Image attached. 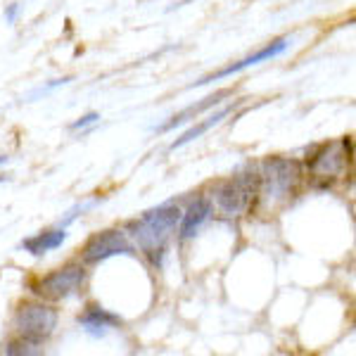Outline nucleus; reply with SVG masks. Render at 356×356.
<instances>
[{"label":"nucleus","instance_id":"f257e3e1","mask_svg":"<svg viewBox=\"0 0 356 356\" xmlns=\"http://www.w3.org/2000/svg\"><path fill=\"white\" fill-rule=\"evenodd\" d=\"M183 209L178 204H159L154 209L143 211L138 219L126 223V235L131 238L138 250L147 257V261L154 268H162L166 247H169L171 235L176 233L178 221H181Z\"/></svg>","mask_w":356,"mask_h":356},{"label":"nucleus","instance_id":"f03ea898","mask_svg":"<svg viewBox=\"0 0 356 356\" xmlns=\"http://www.w3.org/2000/svg\"><path fill=\"white\" fill-rule=\"evenodd\" d=\"M304 183V164L300 159L271 154L259 164V202L257 207L273 211L290 204Z\"/></svg>","mask_w":356,"mask_h":356},{"label":"nucleus","instance_id":"7ed1b4c3","mask_svg":"<svg viewBox=\"0 0 356 356\" xmlns=\"http://www.w3.org/2000/svg\"><path fill=\"white\" fill-rule=\"evenodd\" d=\"M211 211L221 219H238L257 209L259 202V169L240 171L226 181H219L209 195Z\"/></svg>","mask_w":356,"mask_h":356},{"label":"nucleus","instance_id":"20e7f679","mask_svg":"<svg viewBox=\"0 0 356 356\" xmlns=\"http://www.w3.org/2000/svg\"><path fill=\"white\" fill-rule=\"evenodd\" d=\"M86 280H88V271H86V264L81 261H69L65 266L55 268V271L38 275L36 280H31L29 290L43 302L57 304L67 302L72 297L81 295L86 288Z\"/></svg>","mask_w":356,"mask_h":356},{"label":"nucleus","instance_id":"39448f33","mask_svg":"<svg viewBox=\"0 0 356 356\" xmlns=\"http://www.w3.org/2000/svg\"><path fill=\"white\" fill-rule=\"evenodd\" d=\"M57 323H60L57 309L50 302H43V300L22 302L15 312L17 337H24L29 342L45 344L55 335Z\"/></svg>","mask_w":356,"mask_h":356},{"label":"nucleus","instance_id":"423d86ee","mask_svg":"<svg viewBox=\"0 0 356 356\" xmlns=\"http://www.w3.org/2000/svg\"><path fill=\"white\" fill-rule=\"evenodd\" d=\"M136 257V245L122 228H105L97 231L86 240L81 247V264L95 266L100 261H107L112 257Z\"/></svg>","mask_w":356,"mask_h":356},{"label":"nucleus","instance_id":"0eeeda50","mask_svg":"<svg viewBox=\"0 0 356 356\" xmlns=\"http://www.w3.org/2000/svg\"><path fill=\"white\" fill-rule=\"evenodd\" d=\"M352 157H347L342 143H321V145H314L312 150L307 152V159H304V171H309L314 178H321L325 181V186H330V181L340 178L344 171H347Z\"/></svg>","mask_w":356,"mask_h":356},{"label":"nucleus","instance_id":"6e6552de","mask_svg":"<svg viewBox=\"0 0 356 356\" xmlns=\"http://www.w3.org/2000/svg\"><path fill=\"white\" fill-rule=\"evenodd\" d=\"M288 48H290V38H275V41H271L268 45H264L261 50H257L254 55H247V57H243V60L231 62V65H228V67H223V69H219V72L209 74V76H202V79H200V81L191 83V88H197V86H207V83L221 81V79L233 76V74L243 72V69H250V67L261 65V62H268V60H273V57L283 55Z\"/></svg>","mask_w":356,"mask_h":356},{"label":"nucleus","instance_id":"1a4fd4ad","mask_svg":"<svg viewBox=\"0 0 356 356\" xmlns=\"http://www.w3.org/2000/svg\"><path fill=\"white\" fill-rule=\"evenodd\" d=\"M76 323L81 325L86 332L90 335H105L107 330L119 328L124 323V318L119 314L110 312V309L100 307V304H88L81 314H79Z\"/></svg>","mask_w":356,"mask_h":356},{"label":"nucleus","instance_id":"9d476101","mask_svg":"<svg viewBox=\"0 0 356 356\" xmlns=\"http://www.w3.org/2000/svg\"><path fill=\"white\" fill-rule=\"evenodd\" d=\"M211 216V202L207 195H197L188 209H183L181 221H178V238L181 240H191L195 238V233L204 226L207 219Z\"/></svg>","mask_w":356,"mask_h":356},{"label":"nucleus","instance_id":"9b49d317","mask_svg":"<svg viewBox=\"0 0 356 356\" xmlns=\"http://www.w3.org/2000/svg\"><path fill=\"white\" fill-rule=\"evenodd\" d=\"M226 97H233V90L231 88H223V90H216L214 95H207L204 100H200L197 105H191L186 107V110H181L178 114H174V117L169 119L166 124L157 126V134H169V131H174L176 126H183L188 122H193V119H197L200 114H204L207 110H211V107H219Z\"/></svg>","mask_w":356,"mask_h":356},{"label":"nucleus","instance_id":"f8f14e48","mask_svg":"<svg viewBox=\"0 0 356 356\" xmlns=\"http://www.w3.org/2000/svg\"><path fill=\"white\" fill-rule=\"evenodd\" d=\"M67 240V228L57 226V228H48V231H41L36 235H31V238L22 240V250L29 252L31 257H43L48 254V252L57 250V247H62V243Z\"/></svg>","mask_w":356,"mask_h":356},{"label":"nucleus","instance_id":"ddd939ff","mask_svg":"<svg viewBox=\"0 0 356 356\" xmlns=\"http://www.w3.org/2000/svg\"><path fill=\"white\" fill-rule=\"evenodd\" d=\"M231 112H233V105H228V107H221V110L216 112V114H209V117H207V119H202V122H197V124H195V126H191V129H188L186 134H183L181 138H176V140H174V143H171V145H169V150L174 152V150H178V147H183V145H188V143H193L195 138L204 136L207 131H211V129H214V126H219V124H221L223 119H226V117H228V114H231Z\"/></svg>","mask_w":356,"mask_h":356},{"label":"nucleus","instance_id":"4468645a","mask_svg":"<svg viewBox=\"0 0 356 356\" xmlns=\"http://www.w3.org/2000/svg\"><path fill=\"white\" fill-rule=\"evenodd\" d=\"M43 352H45L43 344L29 342L24 337H15V340L5 342L3 349H0V354H5V356H38Z\"/></svg>","mask_w":356,"mask_h":356},{"label":"nucleus","instance_id":"2eb2a0df","mask_svg":"<svg viewBox=\"0 0 356 356\" xmlns=\"http://www.w3.org/2000/svg\"><path fill=\"white\" fill-rule=\"evenodd\" d=\"M97 122H100V114L88 112V114H83V117H79L76 122L69 124V131H83V129H88V126H93Z\"/></svg>","mask_w":356,"mask_h":356},{"label":"nucleus","instance_id":"dca6fc26","mask_svg":"<svg viewBox=\"0 0 356 356\" xmlns=\"http://www.w3.org/2000/svg\"><path fill=\"white\" fill-rule=\"evenodd\" d=\"M19 13H22V3H10L8 8H5V22H8V24H15Z\"/></svg>","mask_w":356,"mask_h":356},{"label":"nucleus","instance_id":"f3484780","mask_svg":"<svg viewBox=\"0 0 356 356\" xmlns=\"http://www.w3.org/2000/svg\"><path fill=\"white\" fill-rule=\"evenodd\" d=\"M10 162V157H8V154H0V166H3V164H8Z\"/></svg>","mask_w":356,"mask_h":356},{"label":"nucleus","instance_id":"a211bd4d","mask_svg":"<svg viewBox=\"0 0 356 356\" xmlns=\"http://www.w3.org/2000/svg\"><path fill=\"white\" fill-rule=\"evenodd\" d=\"M5 181H8V176H0V183H5Z\"/></svg>","mask_w":356,"mask_h":356}]
</instances>
